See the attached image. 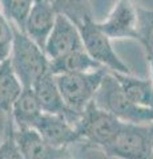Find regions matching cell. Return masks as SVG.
I'll use <instances>...</instances> for the list:
<instances>
[{"label":"cell","instance_id":"4","mask_svg":"<svg viewBox=\"0 0 153 159\" xmlns=\"http://www.w3.org/2000/svg\"><path fill=\"white\" fill-rule=\"evenodd\" d=\"M152 137L153 122H124L113 142L103 154L108 158L115 159H151Z\"/></svg>","mask_w":153,"mask_h":159},{"label":"cell","instance_id":"20","mask_svg":"<svg viewBox=\"0 0 153 159\" xmlns=\"http://www.w3.org/2000/svg\"><path fill=\"white\" fill-rule=\"evenodd\" d=\"M13 41V25L0 8V61L7 60Z\"/></svg>","mask_w":153,"mask_h":159},{"label":"cell","instance_id":"14","mask_svg":"<svg viewBox=\"0 0 153 159\" xmlns=\"http://www.w3.org/2000/svg\"><path fill=\"white\" fill-rule=\"evenodd\" d=\"M117 80L118 85L125 93V96L135 102L136 105L142 107L153 109V82L152 80L137 78L131 74L111 72Z\"/></svg>","mask_w":153,"mask_h":159},{"label":"cell","instance_id":"9","mask_svg":"<svg viewBox=\"0 0 153 159\" xmlns=\"http://www.w3.org/2000/svg\"><path fill=\"white\" fill-rule=\"evenodd\" d=\"M15 139L24 159H72L69 147H55L33 127H15Z\"/></svg>","mask_w":153,"mask_h":159},{"label":"cell","instance_id":"21","mask_svg":"<svg viewBox=\"0 0 153 159\" xmlns=\"http://www.w3.org/2000/svg\"><path fill=\"white\" fill-rule=\"evenodd\" d=\"M0 159H24L15 139V127L0 145Z\"/></svg>","mask_w":153,"mask_h":159},{"label":"cell","instance_id":"19","mask_svg":"<svg viewBox=\"0 0 153 159\" xmlns=\"http://www.w3.org/2000/svg\"><path fill=\"white\" fill-rule=\"evenodd\" d=\"M139 17V43L146 51L153 52V11L137 7Z\"/></svg>","mask_w":153,"mask_h":159},{"label":"cell","instance_id":"5","mask_svg":"<svg viewBox=\"0 0 153 159\" xmlns=\"http://www.w3.org/2000/svg\"><path fill=\"white\" fill-rule=\"evenodd\" d=\"M108 70L104 68L85 73L56 74V84L67 106L73 113L81 114L95 98L98 86Z\"/></svg>","mask_w":153,"mask_h":159},{"label":"cell","instance_id":"8","mask_svg":"<svg viewBox=\"0 0 153 159\" xmlns=\"http://www.w3.org/2000/svg\"><path fill=\"white\" fill-rule=\"evenodd\" d=\"M43 49L49 60L84 49L79 27L65 15L57 13L55 25L49 33Z\"/></svg>","mask_w":153,"mask_h":159},{"label":"cell","instance_id":"15","mask_svg":"<svg viewBox=\"0 0 153 159\" xmlns=\"http://www.w3.org/2000/svg\"><path fill=\"white\" fill-rule=\"evenodd\" d=\"M103 66L95 61L84 49L67 53L57 58L49 60V69L52 74L65 73H85L101 69Z\"/></svg>","mask_w":153,"mask_h":159},{"label":"cell","instance_id":"18","mask_svg":"<svg viewBox=\"0 0 153 159\" xmlns=\"http://www.w3.org/2000/svg\"><path fill=\"white\" fill-rule=\"evenodd\" d=\"M33 2L35 0H0V8L12 25L23 31Z\"/></svg>","mask_w":153,"mask_h":159},{"label":"cell","instance_id":"2","mask_svg":"<svg viewBox=\"0 0 153 159\" xmlns=\"http://www.w3.org/2000/svg\"><path fill=\"white\" fill-rule=\"evenodd\" d=\"M122 123L92 101L75 122L79 143H83L87 148H96L104 152L120 131Z\"/></svg>","mask_w":153,"mask_h":159},{"label":"cell","instance_id":"6","mask_svg":"<svg viewBox=\"0 0 153 159\" xmlns=\"http://www.w3.org/2000/svg\"><path fill=\"white\" fill-rule=\"evenodd\" d=\"M81 34L84 51L108 72L131 74V69L120 58L112 45V40L97 27L93 17L77 24Z\"/></svg>","mask_w":153,"mask_h":159},{"label":"cell","instance_id":"17","mask_svg":"<svg viewBox=\"0 0 153 159\" xmlns=\"http://www.w3.org/2000/svg\"><path fill=\"white\" fill-rule=\"evenodd\" d=\"M51 3L57 13L65 15L76 25L84 20L93 17L91 0H51Z\"/></svg>","mask_w":153,"mask_h":159},{"label":"cell","instance_id":"22","mask_svg":"<svg viewBox=\"0 0 153 159\" xmlns=\"http://www.w3.org/2000/svg\"><path fill=\"white\" fill-rule=\"evenodd\" d=\"M13 121L11 117V111H6L0 109V145L4 142L7 135L13 130Z\"/></svg>","mask_w":153,"mask_h":159},{"label":"cell","instance_id":"16","mask_svg":"<svg viewBox=\"0 0 153 159\" xmlns=\"http://www.w3.org/2000/svg\"><path fill=\"white\" fill-rule=\"evenodd\" d=\"M22 89L23 85L13 72L9 57L0 61V109L11 111L15 99L19 97Z\"/></svg>","mask_w":153,"mask_h":159},{"label":"cell","instance_id":"7","mask_svg":"<svg viewBox=\"0 0 153 159\" xmlns=\"http://www.w3.org/2000/svg\"><path fill=\"white\" fill-rule=\"evenodd\" d=\"M96 24L111 40L132 39L139 41L137 7L131 0H116L108 16Z\"/></svg>","mask_w":153,"mask_h":159},{"label":"cell","instance_id":"1","mask_svg":"<svg viewBox=\"0 0 153 159\" xmlns=\"http://www.w3.org/2000/svg\"><path fill=\"white\" fill-rule=\"evenodd\" d=\"M9 61L23 88H32L41 76L51 72L49 58L44 49L16 27H13Z\"/></svg>","mask_w":153,"mask_h":159},{"label":"cell","instance_id":"24","mask_svg":"<svg viewBox=\"0 0 153 159\" xmlns=\"http://www.w3.org/2000/svg\"><path fill=\"white\" fill-rule=\"evenodd\" d=\"M151 159H153V137H152V157Z\"/></svg>","mask_w":153,"mask_h":159},{"label":"cell","instance_id":"12","mask_svg":"<svg viewBox=\"0 0 153 159\" xmlns=\"http://www.w3.org/2000/svg\"><path fill=\"white\" fill-rule=\"evenodd\" d=\"M32 89L35 90V94L39 99V102H40V106L44 113L65 116L75 125L76 119L79 118L80 114L73 113L67 106V103L64 102L61 93L57 88L55 74H52L51 72L45 73L33 84Z\"/></svg>","mask_w":153,"mask_h":159},{"label":"cell","instance_id":"10","mask_svg":"<svg viewBox=\"0 0 153 159\" xmlns=\"http://www.w3.org/2000/svg\"><path fill=\"white\" fill-rule=\"evenodd\" d=\"M32 127L55 147H69L73 143H79L75 125L61 114L43 111Z\"/></svg>","mask_w":153,"mask_h":159},{"label":"cell","instance_id":"11","mask_svg":"<svg viewBox=\"0 0 153 159\" xmlns=\"http://www.w3.org/2000/svg\"><path fill=\"white\" fill-rule=\"evenodd\" d=\"M56 16L57 12L51 0H35L24 24L23 32L39 47L44 48V44L55 25Z\"/></svg>","mask_w":153,"mask_h":159},{"label":"cell","instance_id":"3","mask_svg":"<svg viewBox=\"0 0 153 159\" xmlns=\"http://www.w3.org/2000/svg\"><path fill=\"white\" fill-rule=\"evenodd\" d=\"M93 102L103 110L128 123L153 122V109L142 107L132 102L118 85L111 72H107L93 98Z\"/></svg>","mask_w":153,"mask_h":159},{"label":"cell","instance_id":"13","mask_svg":"<svg viewBox=\"0 0 153 159\" xmlns=\"http://www.w3.org/2000/svg\"><path fill=\"white\" fill-rule=\"evenodd\" d=\"M43 109L32 88H23L11 107V117L16 129L32 127L41 116Z\"/></svg>","mask_w":153,"mask_h":159},{"label":"cell","instance_id":"23","mask_svg":"<svg viewBox=\"0 0 153 159\" xmlns=\"http://www.w3.org/2000/svg\"><path fill=\"white\" fill-rule=\"evenodd\" d=\"M144 51H145L146 61H148V64H149V68H151V80H152V82H153V52L146 51V49H144Z\"/></svg>","mask_w":153,"mask_h":159}]
</instances>
